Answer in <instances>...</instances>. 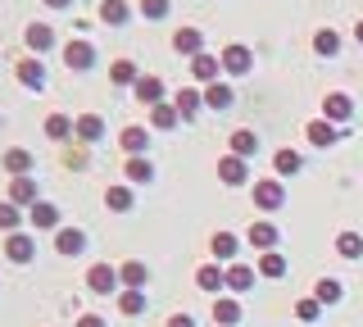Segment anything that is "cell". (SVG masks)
Instances as JSON below:
<instances>
[{"instance_id":"cell-1","label":"cell","mask_w":363,"mask_h":327,"mask_svg":"<svg viewBox=\"0 0 363 327\" xmlns=\"http://www.w3.org/2000/svg\"><path fill=\"white\" fill-rule=\"evenodd\" d=\"M255 205L264 214H277L286 205V187H281V177H264V182H255Z\"/></svg>"},{"instance_id":"cell-2","label":"cell","mask_w":363,"mask_h":327,"mask_svg":"<svg viewBox=\"0 0 363 327\" xmlns=\"http://www.w3.org/2000/svg\"><path fill=\"white\" fill-rule=\"evenodd\" d=\"M5 259H9V264H32V259H37V236L9 232L5 236Z\"/></svg>"},{"instance_id":"cell-3","label":"cell","mask_w":363,"mask_h":327,"mask_svg":"<svg viewBox=\"0 0 363 327\" xmlns=\"http://www.w3.org/2000/svg\"><path fill=\"white\" fill-rule=\"evenodd\" d=\"M14 77L28 87V92H41V87H45V64H41V55H23V60L14 64Z\"/></svg>"},{"instance_id":"cell-4","label":"cell","mask_w":363,"mask_h":327,"mask_svg":"<svg viewBox=\"0 0 363 327\" xmlns=\"http://www.w3.org/2000/svg\"><path fill=\"white\" fill-rule=\"evenodd\" d=\"M218 182H223V187H245V182H250V164L241 160V155L227 150L223 160H218Z\"/></svg>"},{"instance_id":"cell-5","label":"cell","mask_w":363,"mask_h":327,"mask_svg":"<svg viewBox=\"0 0 363 327\" xmlns=\"http://www.w3.org/2000/svg\"><path fill=\"white\" fill-rule=\"evenodd\" d=\"M118 268H109V264H91L86 268V287L96 291V296H113V291H118Z\"/></svg>"},{"instance_id":"cell-6","label":"cell","mask_w":363,"mask_h":327,"mask_svg":"<svg viewBox=\"0 0 363 327\" xmlns=\"http://www.w3.org/2000/svg\"><path fill=\"white\" fill-rule=\"evenodd\" d=\"M223 69L232 77H245L250 69H255V55H250V46H241V41H232V46L223 50Z\"/></svg>"},{"instance_id":"cell-7","label":"cell","mask_w":363,"mask_h":327,"mask_svg":"<svg viewBox=\"0 0 363 327\" xmlns=\"http://www.w3.org/2000/svg\"><path fill=\"white\" fill-rule=\"evenodd\" d=\"M350 114H354V100L345 92H327L323 96V118L327 123H350Z\"/></svg>"},{"instance_id":"cell-8","label":"cell","mask_w":363,"mask_h":327,"mask_svg":"<svg viewBox=\"0 0 363 327\" xmlns=\"http://www.w3.org/2000/svg\"><path fill=\"white\" fill-rule=\"evenodd\" d=\"M245 241H250V245H255V250H264V255H268V250H277V241H281V232H277V223H268V218H264V223H250V232H245Z\"/></svg>"},{"instance_id":"cell-9","label":"cell","mask_w":363,"mask_h":327,"mask_svg":"<svg viewBox=\"0 0 363 327\" xmlns=\"http://www.w3.org/2000/svg\"><path fill=\"white\" fill-rule=\"evenodd\" d=\"M64 64L73 73H86L91 64H96V46H91V41H68V46H64Z\"/></svg>"},{"instance_id":"cell-10","label":"cell","mask_w":363,"mask_h":327,"mask_svg":"<svg viewBox=\"0 0 363 327\" xmlns=\"http://www.w3.org/2000/svg\"><path fill=\"white\" fill-rule=\"evenodd\" d=\"M304 137H309L318 150H327V145H336L340 137H345V128H336V123H327V118H313L309 128H304Z\"/></svg>"},{"instance_id":"cell-11","label":"cell","mask_w":363,"mask_h":327,"mask_svg":"<svg viewBox=\"0 0 363 327\" xmlns=\"http://www.w3.org/2000/svg\"><path fill=\"white\" fill-rule=\"evenodd\" d=\"M32 164H37V160H32L23 145H9V150L0 155V168H5L9 177H32Z\"/></svg>"},{"instance_id":"cell-12","label":"cell","mask_w":363,"mask_h":327,"mask_svg":"<svg viewBox=\"0 0 363 327\" xmlns=\"http://www.w3.org/2000/svg\"><path fill=\"white\" fill-rule=\"evenodd\" d=\"M28 223H32V228H37V232H60V205H50V200H37V205H32L28 209Z\"/></svg>"},{"instance_id":"cell-13","label":"cell","mask_w":363,"mask_h":327,"mask_svg":"<svg viewBox=\"0 0 363 327\" xmlns=\"http://www.w3.org/2000/svg\"><path fill=\"white\" fill-rule=\"evenodd\" d=\"M132 92H136V100H141V105H150V109H155V105H164V82H159L155 73H141Z\"/></svg>"},{"instance_id":"cell-14","label":"cell","mask_w":363,"mask_h":327,"mask_svg":"<svg viewBox=\"0 0 363 327\" xmlns=\"http://www.w3.org/2000/svg\"><path fill=\"white\" fill-rule=\"evenodd\" d=\"M23 41H28L32 55H41V50L55 46V28L50 23H28V28H23Z\"/></svg>"},{"instance_id":"cell-15","label":"cell","mask_w":363,"mask_h":327,"mask_svg":"<svg viewBox=\"0 0 363 327\" xmlns=\"http://www.w3.org/2000/svg\"><path fill=\"white\" fill-rule=\"evenodd\" d=\"M196 287L209 291V296H218V291L227 287V268H218V264H200V268H196Z\"/></svg>"},{"instance_id":"cell-16","label":"cell","mask_w":363,"mask_h":327,"mask_svg":"<svg viewBox=\"0 0 363 327\" xmlns=\"http://www.w3.org/2000/svg\"><path fill=\"white\" fill-rule=\"evenodd\" d=\"M55 250L60 255H82L86 250V232L82 228H60L55 232Z\"/></svg>"},{"instance_id":"cell-17","label":"cell","mask_w":363,"mask_h":327,"mask_svg":"<svg viewBox=\"0 0 363 327\" xmlns=\"http://www.w3.org/2000/svg\"><path fill=\"white\" fill-rule=\"evenodd\" d=\"M118 277L128 291H145V282H150V268L141 264V259H128V264H118Z\"/></svg>"},{"instance_id":"cell-18","label":"cell","mask_w":363,"mask_h":327,"mask_svg":"<svg viewBox=\"0 0 363 327\" xmlns=\"http://www.w3.org/2000/svg\"><path fill=\"white\" fill-rule=\"evenodd\" d=\"M218 69H223V55H196L191 60V73H196V82H218Z\"/></svg>"},{"instance_id":"cell-19","label":"cell","mask_w":363,"mask_h":327,"mask_svg":"<svg viewBox=\"0 0 363 327\" xmlns=\"http://www.w3.org/2000/svg\"><path fill=\"white\" fill-rule=\"evenodd\" d=\"M5 200H14V205H28V209H32V205L41 200V196H37V177H14Z\"/></svg>"},{"instance_id":"cell-20","label":"cell","mask_w":363,"mask_h":327,"mask_svg":"<svg viewBox=\"0 0 363 327\" xmlns=\"http://www.w3.org/2000/svg\"><path fill=\"white\" fill-rule=\"evenodd\" d=\"M173 109L182 114V123H191V118L204 109V92H191V87H186V92H177V96H173Z\"/></svg>"},{"instance_id":"cell-21","label":"cell","mask_w":363,"mask_h":327,"mask_svg":"<svg viewBox=\"0 0 363 327\" xmlns=\"http://www.w3.org/2000/svg\"><path fill=\"white\" fill-rule=\"evenodd\" d=\"M255 277H259V268H250V264H227V291H250L255 287Z\"/></svg>"},{"instance_id":"cell-22","label":"cell","mask_w":363,"mask_h":327,"mask_svg":"<svg viewBox=\"0 0 363 327\" xmlns=\"http://www.w3.org/2000/svg\"><path fill=\"white\" fill-rule=\"evenodd\" d=\"M209 250H213V259H218V264H232L236 250H241V241H236L232 232H213V236H209Z\"/></svg>"},{"instance_id":"cell-23","label":"cell","mask_w":363,"mask_h":327,"mask_svg":"<svg viewBox=\"0 0 363 327\" xmlns=\"http://www.w3.org/2000/svg\"><path fill=\"white\" fill-rule=\"evenodd\" d=\"M213 323H218V327H236V323H241V300L218 296V300H213Z\"/></svg>"},{"instance_id":"cell-24","label":"cell","mask_w":363,"mask_h":327,"mask_svg":"<svg viewBox=\"0 0 363 327\" xmlns=\"http://www.w3.org/2000/svg\"><path fill=\"white\" fill-rule=\"evenodd\" d=\"M73 123H77V141H82V145L105 137V118H100V114H77Z\"/></svg>"},{"instance_id":"cell-25","label":"cell","mask_w":363,"mask_h":327,"mask_svg":"<svg viewBox=\"0 0 363 327\" xmlns=\"http://www.w3.org/2000/svg\"><path fill=\"white\" fill-rule=\"evenodd\" d=\"M173 50H177V55H191V60H196V55H204V37H200V28H182L177 37H173Z\"/></svg>"},{"instance_id":"cell-26","label":"cell","mask_w":363,"mask_h":327,"mask_svg":"<svg viewBox=\"0 0 363 327\" xmlns=\"http://www.w3.org/2000/svg\"><path fill=\"white\" fill-rule=\"evenodd\" d=\"M232 100H236V92L227 82H209V87H204V105L218 109V114H223V109H232Z\"/></svg>"},{"instance_id":"cell-27","label":"cell","mask_w":363,"mask_h":327,"mask_svg":"<svg viewBox=\"0 0 363 327\" xmlns=\"http://www.w3.org/2000/svg\"><path fill=\"white\" fill-rule=\"evenodd\" d=\"M128 18H132V5H128V0H105V5H100V23L123 28Z\"/></svg>"},{"instance_id":"cell-28","label":"cell","mask_w":363,"mask_h":327,"mask_svg":"<svg viewBox=\"0 0 363 327\" xmlns=\"http://www.w3.org/2000/svg\"><path fill=\"white\" fill-rule=\"evenodd\" d=\"M123 173H128V182H155V164H145V155H128V164H123Z\"/></svg>"},{"instance_id":"cell-29","label":"cell","mask_w":363,"mask_h":327,"mask_svg":"<svg viewBox=\"0 0 363 327\" xmlns=\"http://www.w3.org/2000/svg\"><path fill=\"white\" fill-rule=\"evenodd\" d=\"M45 137H50V141H68V137H77V123L68 114H50V118H45Z\"/></svg>"},{"instance_id":"cell-30","label":"cell","mask_w":363,"mask_h":327,"mask_svg":"<svg viewBox=\"0 0 363 327\" xmlns=\"http://www.w3.org/2000/svg\"><path fill=\"white\" fill-rule=\"evenodd\" d=\"M232 155H241V160H250V155H259V132H250V128H236V132H232Z\"/></svg>"},{"instance_id":"cell-31","label":"cell","mask_w":363,"mask_h":327,"mask_svg":"<svg viewBox=\"0 0 363 327\" xmlns=\"http://www.w3.org/2000/svg\"><path fill=\"white\" fill-rule=\"evenodd\" d=\"M313 50L323 55V60L340 55V32H332V28H318V32H313Z\"/></svg>"},{"instance_id":"cell-32","label":"cell","mask_w":363,"mask_h":327,"mask_svg":"<svg viewBox=\"0 0 363 327\" xmlns=\"http://www.w3.org/2000/svg\"><path fill=\"white\" fill-rule=\"evenodd\" d=\"M118 145H123L128 155H141L145 145H150V132H145V128H123V132H118Z\"/></svg>"},{"instance_id":"cell-33","label":"cell","mask_w":363,"mask_h":327,"mask_svg":"<svg viewBox=\"0 0 363 327\" xmlns=\"http://www.w3.org/2000/svg\"><path fill=\"white\" fill-rule=\"evenodd\" d=\"M340 296H345V291H340V282H336V277H318L313 300L323 304V309H327V304H340Z\"/></svg>"},{"instance_id":"cell-34","label":"cell","mask_w":363,"mask_h":327,"mask_svg":"<svg viewBox=\"0 0 363 327\" xmlns=\"http://www.w3.org/2000/svg\"><path fill=\"white\" fill-rule=\"evenodd\" d=\"M272 168H277V177H295L304 168V160H300V150H277L272 155Z\"/></svg>"},{"instance_id":"cell-35","label":"cell","mask_w":363,"mask_h":327,"mask_svg":"<svg viewBox=\"0 0 363 327\" xmlns=\"http://www.w3.org/2000/svg\"><path fill=\"white\" fill-rule=\"evenodd\" d=\"M136 77H141V73H136V64H132V60H113V64H109V82H118V87H136Z\"/></svg>"},{"instance_id":"cell-36","label":"cell","mask_w":363,"mask_h":327,"mask_svg":"<svg viewBox=\"0 0 363 327\" xmlns=\"http://www.w3.org/2000/svg\"><path fill=\"white\" fill-rule=\"evenodd\" d=\"M336 255L340 259H363V236L359 232H340L336 236Z\"/></svg>"},{"instance_id":"cell-37","label":"cell","mask_w":363,"mask_h":327,"mask_svg":"<svg viewBox=\"0 0 363 327\" xmlns=\"http://www.w3.org/2000/svg\"><path fill=\"white\" fill-rule=\"evenodd\" d=\"M259 277H272V282H277V277H286V259H281L277 250H268L264 259H259Z\"/></svg>"},{"instance_id":"cell-38","label":"cell","mask_w":363,"mask_h":327,"mask_svg":"<svg viewBox=\"0 0 363 327\" xmlns=\"http://www.w3.org/2000/svg\"><path fill=\"white\" fill-rule=\"evenodd\" d=\"M18 223H23V205L0 200V232H18Z\"/></svg>"},{"instance_id":"cell-39","label":"cell","mask_w":363,"mask_h":327,"mask_svg":"<svg viewBox=\"0 0 363 327\" xmlns=\"http://www.w3.org/2000/svg\"><path fill=\"white\" fill-rule=\"evenodd\" d=\"M105 205H109L113 214H128V209H132V191H128V187H109V191H105Z\"/></svg>"},{"instance_id":"cell-40","label":"cell","mask_w":363,"mask_h":327,"mask_svg":"<svg viewBox=\"0 0 363 327\" xmlns=\"http://www.w3.org/2000/svg\"><path fill=\"white\" fill-rule=\"evenodd\" d=\"M118 309L128 314V318H136V314L145 309V291H118Z\"/></svg>"},{"instance_id":"cell-41","label":"cell","mask_w":363,"mask_h":327,"mask_svg":"<svg viewBox=\"0 0 363 327\" xmlns=\"http://www.w3.org/2000/svg\"><path fill=\"white\" fill-rule=\"evenodd\" d=\"M177 123H182V114L173 105H155L150 109V128H177Z\"/></svg>"},{"instance_id":"cell-42","label":"cell","mask_w":363,"mask_h":327,"mask_svg":"<svg viewBox=\"0 0 363 327\" xmlns=\"http://www.w3.org/2000/svg\"><path fill=\"white\" fill-rule=\"evenodd\" d=\"M295 318H300V323H318V318H323V304H318L313 296L295 300Z\"/></svg>"},{"instance_id":"cell-43","label":"cell","mask_w":363,"mask_h":327,"mask_svg":"<svg viewBox=\"0 0 363 327\" xmlns=\"http://www.w3.org/2000/svg\"><path fill=\"white\" fill-rule=\"evenodd\" d=\"M64 164H68V168H73V173H82V168L91 164V155H86V145H68V150H64Z\"/></svg>"},{"instance_id":"cell-44","label":"cell","mask_w":363,"mask_h":327,"mask_svg":"<svg viewBox=\"0 0 363 327\" xmlns=\"http://www.w3.org/2000/svg\"><path fill=\"white\" fill-rule=\"evenodd\" d=\"M141 18H168V0H141Z\"/></svg>"},{"instance_id":"cell-45","label":"cell","mask_w":363,"mask_h":327,"mask_svg":"<svg viewBox=\"0 0 363 327\" xmlns=\"http://www.w3.org/2000/svg\"><path fill=\"white\" fill-rule=\"evenodd\" d=\"M164 327H196V318H191V314H173Z\"/></svg>"},{"instance_id":"cell-46","label":"cell","mask_w":363,"mask_h":327,"mask_svg":"<svg viewBox=\"0 0 363 327\" xmlns=\"http://www.w3.org/2000/svg\"><path fill=\"white\" fill-rule=\"evenodd\" d=\"M77 327H105V318H100V314H82V318H77Z\"/></svg>"},{"instance_id":"cell-47","label":"cell","mask_w":363,"mask_h":327,"mask_svg":"<svg viewBox=\"0 0 363 327\" xmlns=\"http://www.w3.org/2000/svg\"><path fill=\"white\" fill-rule=\"evenodd\" d=\"M45 5H50V9H68V5H73V0H45Z\"/></svg>"},{"instance_id":"cell-48","label":"cell","mask_w":363,"mask_h":327,"mask_svg":"<svg viewBox=\"0 0 363 327\" xmlns=\"http://www.w3.org/2000/svg\"><path fill=\"white\" fill-rule=\"evenodd\" d=\"M354 41H359V46H363V18H359V23H354Z\"/></svg>"}]
</instances>
